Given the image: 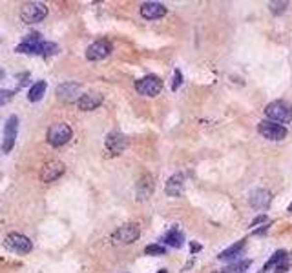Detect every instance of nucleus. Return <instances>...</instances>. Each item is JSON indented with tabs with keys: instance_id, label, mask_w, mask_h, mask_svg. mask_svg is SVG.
Returning a JSON list of instances; mask_svg holds the SVG:
<instances>
[{
	"instance_id": "obj_1",
	"label": "nucleus",
	"mask_w": 292,
	"mask_h": 273,
	"mask_svg": "<svg viewBox=\"0 0 292 273\" xmlns=\"http://www.w3.org/2000/svg\"><path fill=\"white\" fill-rule=\"evenodd\" d=\"M265 115L272 122L279 124H289L292 121V106L285 100H274L265 108Z\"/></svg>"
},
{
	"instance_id": "obj_2",
	"label": "nucleus",
	"mask_w": 292,
	"mask_h": 273,
	"mask_svg": "<svg viewBox=\"0 0 292 273\" xmlns=\"http://www.w3.org/2000/svg\"><path fill=\"white\" fill-rule=\"evenodd\" d=\"M72 137L73 129L66 122H57V124L50 126V129H48V144L53 148H60L68 144Z\"/></svg>"
},
{
	"instance_id": "obj_3",
	"label": "nucleus",
	"mask_w": 292,
	"mask_h": 273,
	"mask_svg": "<svg viewBox=\"0 0 292 273\" xmlns=\"http://www.w3.org/2000/svg\"><path fill=\"white\" fill-rule=\"evenodd\" d=\"M46 17H48V7H46V4H40V2H27L20 9V19L26 24L42 22Z\"/></svg>"
},
{
	"instance_id": "obj_4",
	"label": "nucleus",
	"mask_w": 292,
	"mask_h": 273,
	"mask_svg": "<svg viewBox=\"0 0 292 273\" xmlns=\"http://www.w3.org/2000/svg\"><path fill=\"white\" fill-rule=\"evenodd\" d=\"M17 53L22 55H42V57H50V55H57L58 53V46L53 42H40V44H26L22 42L15 48Z\"/></svg>"
},
{
	"instance_id": "obj_5",
	"label": "nucleus",
	"mask_w": 292,
	"mask_h": 273,
	"mask_svg": "<svg viewBox=\"0 0 292 273\" xmlns=\"http://www.w3.org/2000/svg\"><path fill=\"white\" fill-rule=\"evenodd\" d=\"M135 89H137V93L143 97H156L161 93L162 80L157 75H146L137 80Z\"/></svg>"
},
{
	"instance_id": "obj_6",
	"label": "nucleus",
	"mask_w": 292,
	"mask_h": 273,
	"mask_svg": "<svg viewBox=\"0 0 292 273\" xmlns=\"http://www.w3.org/2000/svg\"><path fill=\"white\" fill-rule=\"evenodd\" d=\"M4 246L15 253H29L33 249V242L29 241V237L22 235V233H9L4 239Z\"/></svg>"
},
{
	"instance_id": "obj_7",
	"label": "nucleus",
	"mask_w": 292,
	"mask_h": 273,
	"mask_svg": "<svg viewBox=\"0 0 292 273\" xmlns=\"http://www.w3.org/2000/svg\"><path fill=\"white\" fill-rule=\"evenodd\" d=\"M17 131H19V117L11 115L4 124V140H2V151L4 153H9L13 149Z\"/></svg>"
},
{
	"instance_id": "obj_8",
	"label": "nucleus",
	"mask_w": 292,
	"mask_h": 273,
	"mask_svg": "<svg viewBox=\"0 0 292 273\" xmlns=\"http://www.w3.org/2000/svg\"><path fill=\"white\" fill-rule=\"evenodd\" d=\"M258 131H260V135H263V137L268 140H281L287 137V127L283 126V124H278V122H272V121L260 122Z\"/></svg>"
},
{
	"instance_id": "obj_9",
	"label": "nucleus",
	"mask_w": 292,
	"mask_h": 273,
	"mask_svg": "<svg viewBox=\"0 0 292 273\" xmlns=\"http://www.w3.org/2000/svg\"><path fill=\"white\" fill-rule=\"evenodd\" d=\"M141 235V229L137 224H124L121 228L117 229L115 233H113V242L115 244H132V242H135Z\"/></svg>"
},
{
	"instance_id": "obj_10",
	"label": "nucleus",
	"mask_w": 292,
	"mask_h": 273,
	"mask_svg": "<svg viewBox=\"0 0 292 273\" xmlns=\"http://www.w3.org/2000/svg\"><path fill=\"white\" fill-rule=\"evenodd\" d=\"M111 42L108 40H97V42H93V44L88 46V50H86V58L91 60V62H95V60H103L106 58L108 55L111 53Z\"/></svg>"
},
{
	"instance_id": "obj_11",
	"label": "nucleus",
	"mask_w": 292,
	"mask_h": 273,
	"mask_svg": "<svg viewBox=\"0 0 292 273\" xmlns=\"http://www.w3.org/2000/svg\"><path fill=\"white\" fill-rule=\"evenodd\" d=\"M66 172V166L62 162H58V160H50V162H46L42 166V170H40V180L42 182H53V180H57L58 177H62Z\"/></svg>"
},
{
	"instance_id": "obj_12",
	"label": "nucleus",
	"mask_w": 292,
	"mask_h": 273,
	"mask_svg": "<svg viewBox=\"0 0 292 273\" xmlns=\"http://www.w3.org/2000/svg\"><path fill=\"white\" fill-rule=\"evenodd\" d=\"M104 146L106 149L111 153V155H119V153H123L128 146V140L124 137L123 133H119V131H111L106 140H104Z\"/></svg>"
},
{
	"instance_id": "obj_13",
	"label": "nucleus",
	"mask_w": 292,
	"mask_h": 273,
	"mask_svg": "<svg viewBox=\"0 0 292 273\" xmlns=\"http://www.w3.org/2000/svg\"><path fill=\"white\" fill-rule=\"evenodd\" d=\"M104 102V97L101 93H84V95L79 97L77 100V108L82 109V111H93V109H97L101 104Z\"/></svg>"
},
{
	"instance_id": "obj_14",
	"label": "nucleus",
	"mask_w": 292,
	"mask_h": 273,
	"mask_svg": "<svg viewBox=\"0 0 292 273\" xmlns=\"http://www.w3.org/2000/svg\"><path fill=\"white\" fill-rule=\"evenodd\" d=\"M141 15H143V19L146 20L162 19V17L166 15V7L162 6L161 2H146V4L141 6Z\"/></svg>"
},
{
	"instance_id": "obj_15",
	"label": "nucleus",
	"mask_w": 292,
	"mask_h": 273,
	"mask_svg": "<svg viewBox=\"0 0 292 273\" xmlns=\"http://www.w3.org/2000/svg\"><path fill=\"white\" fill-rule=\"evenodd\" d=\"M79 89H80V84L77 82H64L60 84L57 88V99L62 102H73L75 97L79 95Z\"/></svg>"
},
{
	"instance_id": "obj_16",
	"label": "nucleus",
	"mask_w": 292,
	"mask_h": 273,
	"mask_svg": "<svg viewBox=\"0 0 292 273\" xmlns=\"http://www.w3.org/2000/svg\"><path fill=\"white\" fill-rule=\"evenodd\" d=\"M270 200H272V197H270V193L266 190H256L250 193V204H252V208H256V210L268 208Z\"/></svg>"
},
{
	"instance_id": "obj_17",
	"label": "nucleus",
	"mask_w": 292,
	"mask_h": 273,
	"mask_svg": "<svg viewBox=\"0 0 292 273\" xmlns=\"http://www.w3.org/2000/svg\"><path fill=\"white\" fill-rule=\"evenodd\" d=\"M183 175L179 173H175L172 177L168 178V182H166V193H168L170 197H181L183 193Z\"/></svg>"
},
{
	"instance_id": "obj_18",
	"label": "nucleus",
	"mask_w": 292,
	"mask_h": 273,
	"mask_svg": "<svg viewBox=\"0 0 292 273\" xmlns=\"http://www.w3.org/2000/svg\"><path fill=\"white\" fill-rule=\"evenodd\" d=\"M162 242L166 246H172V248H181L183 242H185V235H183V231H179V228H172L162 237Z\"/></svg>"
},
{
	"instance_id": "obj_19",
	"label": "nucleus",
	"mask_w": 292,
	"mask_h": 273,
	"mask_svg": "<svg viewBox=\"0 0 292 273\" xmlns=\"http://www.w3.org/2000/svg\"><path fill=\"white\" fill-rule=\"evenodd\" d=\"M46 88H48V84H46L44 80L35 82L31 88H29V91H27V100H29V102H39L40 99L44 97Z\"/></svg>"
},
{
	"instance_id": "obj_20",
	"label": "nucleus",
	"mask_w": 292,
	"mask_h": 273,
	"mask_svg": "<svg viewBox=\"0 0 292 273\" xmlns=\"http://www.w3.org/2000/svg\"><path fill=\"white\" fill-rule=\"evenodd\" d=\"M243 248H245V241L236 242V244H232L228 249L221 251V253L217 255V259H219V261H230V259H236V257L243 251Z\"/></svg>"
},
{
	"instance_id": "obj_21",
	"label": "nucleus",
	"mask_w": 292,
	"mask_h": 273,
	"mask_svg": "<svg viewBox=\"0 0 292 273\" xmlns=\"http://www.w3.org/2000/svg\"><path fill=\"white\" fill-rule=\"evenodd\" d=\"M137 190H139V199H146L152 195L154 191V182H152V177H143L141 182L137 184Z\"/></svg>"
},
{
	"instance_id": "obj_22",
	"label": "nucleus",
	"mask_w": 292,
	"mask_h": 273,
	"mask_svg": "<svg viewBox=\"0 0 292 273\" xmlns=\"http://www.w3.org/2000/svg\"><path fill=\"white\" fill-rule=\"evenodd\" d=\"M283 261H287V251H285V249H278V251H276V253H274L272 257L268 259V262H265L263 270L266 272V270H270L272 266H278V264H281Z\"/></svg>"
},
{
	"instance_id": "obj_23",
	"label": "nucleus",
	"mask_w": 292,
	"mask_h": 273,
	"mask_svg": "<svg viewBox=\"0 0 292 273\" xmlns=\"http://www.w3.org/2000/svg\"><path fill=\"white\" fill-rule=\"evenodd\" d=\"M144 253L154 255V257H161V255H166V248L161 246V244H150V246L144 248Z\"/></svg>"
},
{
	"instance_id": "obj_24",
	"label": "nucleus",
	"mask_w": 292,
	"mask_h": 273,
	"mask_svg": "<svg viewBox=\"0 0 292 273\" xmlns=\"http://www.w3.org/2000/svg\"><path fill=\"white\" fill-rule=\"evenodd\" d=\"M248 266H250V261H239V262L230 264V266L227 268V272L228 273H243Z\"/></svg>"
},
{
	"instance_id": "obj_25",
	"label": "nucleus",
	"mask_w": 292,
	"mask_h": 273,
	"mask_svg": "<svg viewBox=\"0 0 292 273\" xmlns=\"http://www.w3.org/2000/svg\"><path fill=\"white\" fill-rule=\"evenodd\" d=\"M287 2H270L268 4V7H270V11L274 13V15H281V13H285V9H287Z\"/></svg>"
},
{
	"instance_id": "obj_26",
	"label": "nucleus",
	"mask_w": 292,
	"mask_h": 273,
	"mask_svg": "<svg viewBox=\"0 0 292 273\" xmlns=\"http://www.w3.org/2000/svg\"><path fill=\"white\" fill-rule=\"evenodd\" d=\"M13 95L15 91H11V89H0V106H6L7 102H11Z\"/></svg>"
},
{
	"instance_id": "obj_27",
	"label": "nucleus",
	"mask_w": 292,
	"mask_h": 273,
	"mask_svg": "<svg viewBox=\"0 0 292 273\" xmlns=\"http://www.w3.org/2000/svg\"><path fill=\"white\" fill-rule=\"evenodd\" d=\"M24 42H26V44H40V42H42L40 33L33 31V33H29V35H26V37H24Z\"/></svg>"
},
{
	"instance_id": "obj_28",
	"label": "nucleus",
	"mask_w": 292,
	"mask_h": 273,
	"mask_svg": "<svg viewBox=\"0 0 292 273\" xmlns=\"http://www.w3.org/2000/svg\"><path fill=\"white\" fill-rule=\"evenodd\" d=\"M181 82H183V75H181V71H179V70H175V73H174V84H172V89H174V91H177V88L181 86Z\"/></svg>"
},
{
	"instance_id": "obj_29",
	"label": "nucleus",
	"mask_w": 292,
	"mask_h": 273,
	"mask_svg": "<svg viewBox=\"0 0 292 273\" xmlns=\"http://www.w3.org/2000/svg\"><path fill=\"white\" fill-rule=\"evenodd\" d=\"M285 272H289V264L283 261L281 264H278V266H276V273H285Z\"/></svg>"
},
{
	"instance_id": "obj_30",
	"label": "nucleus",
	"mask_w": 292,
	"mask_h": 273,
	"mask_svg": "<svg viewBox=\"0 0 292 273\" xmlns=\"http://www.w3.org/2000/svg\"><path fill=\"white\" fill-rule=\"evenodd\" d=\"M261 223H266V215L256 217V219L252 221V224H250V226H258V224H261Z\"/></svg>"
},
{
	"instance_id": "obj_31",
	"label": "nucleus",
	"mask_w": 292,
	"mask_h": 273,
	"mask_svg": "<svg viewBox=\"0 0 292 273\" xmlns=\"http://www.w3.org/2000/svg\"><path fill=\"white\" fill-rule=\"evenodd\" d=\"M266 229H268V224H265V226H263V228H261V229H256L254 233H256V235H261V233H265Z\"/></svg>"
},
{
	"instance_id": "obj_32",
	"label": "nucleus",
	"mask_w": 292,
	"mask_h": 273,
	"mask_svg": "<svg viewBox=\"0 0 292 273\" xmlns=\"http://www.w3.org/2000/svg\"><path fill=\"white\" fill-rule=\"evenodd\" d=\"M190 249H192V251H199L201 246H199V244H195V242H192V244H190Z\"/></svg>"
},
{
	"instance_id": "obj_33",
	"label": "nucleus",
	"mask_w": 292,
	"mask_h": 273,
	"mask_svg": "<svg viewBox=\"0 0 292 273\" xmlns=\"http://www.w3.org/2000/svg\"><path fill=\"white\" fill-rule=\"evenodd\" d=\"M4 76H6V71H4V70H0V80H2Z\"/></svg>"
},
{
	"instance_id": "obj_34",
	"label": "nucleus",
	"mask_w": 292,
	"mask_h": 273,
	"mask_svg": "<svg viewBox=\"0 0 292 273\" xmlns=\"http://www.w3.org/2000/svg\"><path fill=\"white\" fill-rule=\"evenodd\" d=\"M157 273H168V272H166V270H161V272H157Z\"/></svg>"
},
{
	"instance_id": "obj_35",
	"label": "nucleus",
	"mask_w": 292,
	"mask_h": 273,
	"mask_svg": "<svg viewBox=\"0 0 292 273\" xmlns=\"http://www.w3.org/2000/svg\"><path fill=\"white\" fill-rule=\"evenodd\" d=\"M289 211H292V204H291V206H289Z\"/></svg>"
}]
</instances>
